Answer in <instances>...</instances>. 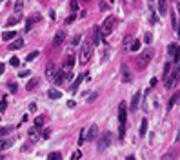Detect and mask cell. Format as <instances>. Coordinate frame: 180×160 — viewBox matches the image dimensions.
I'll return each mask as SVG.
<instances>
[{
  "instance_id": "16",
  "label": "cell",
  "mask_w": 180,
  "mask_h": 160,
  "mask_svg": "<svg viewBox=\"0 0 180 160\" xmlns=\"http://www.w3.org/2000/svg\"><path fill=\"white\" fill-rule=\"evenodd\" d=\"M46 77L51 78V80H55V77H57V69H55L53 64H49V66L46 67Z\"/></svg>"
},
{
  "instance_id": "20",
  "label": "cell",
  "mask_w": 180,
  "mask_h": 160,
  "mask_svg": "<svg viewBox=\"0 0 180 160\" xmlns=\"http://www.w3.org/2000/svg\"><path fill=\"white\" fill-rule=\"evenodd\" d=\"M22 46H24V40L22 38H17L13 44H9V49H20Z\"/></svg>"
},
{
  "instance_id": "3",
  "label": "cell",
  "mask_w": 180,
  "mask_h": 160,
  "mask_svg": "<svg viewBox=\"0 0 180 160\" xmlns=\"http://www.w3.org/2000/svg\"><path fill=\"white\" fill-rule=\"evenodd\" d=\"M153 49H146V51H142L138 55V58H137V69H144L147 66L149 62H151V58H153Z\"/></svg>"
},
{
  "instance_id": "7",
  "label": "cell",
  "mask_w": 180,
  "mask_h": 160,
  "mask_svg": "<svg viewBox=\"0 0 180 160\" xmlns=\"http://www.w3.org/2000/svg\"><path fill=\"white\" fill-rule=\"evenodd\" d=\"M98 138V126L97 124H93L89 129H86V140H89V142H93V140Z\"/></svg>"
},
{
  "instance_id": "27",
  "label": "cell",
  "mask_w": 180,
  "mask_h": 160,
  "mask_svg": "<svg viewBox=\"0 0 180 160\" xmlns=\"http://www.w3.org/2000/svg\"><path fill=\"white\" fill-rule=\"evenodd\" d=\"M42 126H44V117H37V118H35V127L40 129Z\"/></svg>"
},
{
  "instance_id": "15",
  "label": "cell",
  "mask_w": 180,
  "mask_h": 160,
  "mask_svg": "<svg viewBox=\"0 0 180 160\" xmlns=\"http://www.w3.org/2000/svg\"><path fill=\"white\" fill-rule=\"evenodd\" d=\"M47 97L51 98V100H58V98H62V93L58 91V89H55V87H51L47 91Z\"/></svg>"
},
{
  "instance_id": "22",
  "label": "cell",
  "mask_w": 180,
  "mask_h": 160,
  "mask_svg": "<svg viewBox=\"0 0 180 160\" xmlns=\"http://www.w3.org/2000/svg\"><path fill=\"white\" fill-rule=\"evenodd\" d=\"M15 37H17V31H6V33L2 35V38L6 40V42H7V40H13Z\"/></svg>"
},
{
  "instance_id": "4",
  "label": "cell",
  "mask_w": 180,
  "mask_h": 160,
  "mask_svg": "<svg viewBox=\"0 0 180 160\" xmlns=\"http://www.w3.org/2000/svg\"><path fill=\"white\" fill-rule=\"evenodd\" d=\"M115 24H117V18L115 17H107L104 20V24L100 26V29H102V40H106L107 35H111V31L115 29Z\"/></svg>"
},
{
  "instance_id": "49",
  "label": "cell",
  "mask_w": 180,
  "mask_h": 160,
  "mask_svg": "<svg viewBox=\"0 0 180 160\" xmlns=\"http://www.w3.org/2000/svg\"><path fill=\"white\" fill-rule=\"evenodd\" d=\"M9 91H11V93H15V91H17V86H15V84L11 82V84H9Z\"/></svg>"
},
{
  "instance_id": "53",
  "label": "cell",
  "mask_w": 180,
  "mask_h": 160,
  "mask_svg": "<svg viewBox=\"0 0 180 160\" xmlns=\"http://www.w3.org/2000/svg\"><path fill=\"white\" fill-rule=\"evenodd\" d=\"M100 9H102V11H106V9H107V4H106V2H100Z\"/></svg>"
},
{
  "instance_id": "35",
  "label": "cell",
  "mask_w": 180,
  "mask_h": 160,
  "mask_svg": "<svg viewBox=\"0 0 180 160\" xmlns=\"http://www.w3.org/2000/svg\"><path fill=\"white\" fill-rule=\"evenodd\" d=\"M69 6H71V11H73V15H77V11H78V9H80V6H78V2H75V0H73V2H71V4H69Z\"/></svg>"
},
{
  "instance_id": "52",
  "label": "cell",
  "mask_w": 180,
  "mask_h": 160,
  "mask_svg": "<svg viewBox=\"0 0 180 160\" xmlns=\"http://www.w3.org/2000/svg\"><path fill=\"white\" fill-rule=\"evenodd\" d=\"M4 71H6V66H4V62H0V77H2Z\"/></svg>"
},
{
  "instance_id": "10",
  "label": "cell",
  "mask_w": 180,
  "mask_h": 160,
  "mask_svg": "<svg viewBox=\"0 0 180 160\" xmlns=\"http://www.w3.org/2000/svg\"><path fill=\"white\" fill-rule=\"evenodd\" d=\"M100 40H102V29L100 26H95L93 27V38H91V46H98Z\"/></svg>"
},
{
  "instance_id": "30",
  "label": "cell",
  "mask_w": 180,
  "mask_h": 160,
  "mask_svg": "<svg viewBox=\"0 0 180 160\" xmlns=\"http://www.w3.org/2000/svg\"><path fill=\"white\" fill-rule=\"evenodd\" d=\"M20 18H22L20 15H18V17H11V18H7V26H15V24H17Z\"/></svg>"
},
{
  "instance_id": "51",
  "label": "cell",
  "mask_w": 180,
  "mask_h": 160,
  "mask_svg": "<svg viewBox=\"0 0 180 160\" xmlns=\"http://www.w3.org/2000/svg\"><path fill=\"white\" fill-rule=\"evenodd\" d=\"M29 73H31V71H27V69H26V71H20V73H18V77H27Z\"/></svg>"
},
{
  "instance_id": "46",
  "label": "cell",
  "mask_w": 180,
  "mask_h": 160,
  "mask_svg": "<svg viewBox=\"0 0 180 160\" xmlns=\"http://www.w3.org/2000/svg\"><path fill=\"white\" fill-rule=\"evenodd\" d=\"M22 7H24V4H22V2H17V4H15V9H17V11H20Z\"/></svg>"
},
{
  "instance_id": "41",
  "label": "cell",
  "mask_w": 180,
  "mask_h": 160,
  "mask_svg": "<svg viewBox=\"0 0 180 160\" xmlns=\"http://www.w3.org/2000/svg\"><path fill=\"white\" fill-rule=\"evenodd\" d=\"M6 107H7V102H6V100H0V113L6 111Z\"/></svg>"
},
{
  "instance_id": "17",
  "label": "cell",
  "mask_w": 180,
  "mask_h": 160,
  "mask_svg": "<svg viewBox=\"0 0 180 160\" xmlns=\"http://www.w3.org/2000/svg\"><path fill=\"white\" fill-rule=\"evenodd\" d=\"M86 77H87L86 73H80L78 77H77V80H75V82H73V86H71V91H77V87L80 86V82H82V80L86 78Z\"/></svg>"
},
{
  "instance_id": "18",
  "label": "cell",
  "mask_w": 180,
  "mask_h": 160,
  "mask_svg": "<svg viewBox=\"0 0 180 160\" xmlns=\"http://www.w3.org/2000/svg\"><path fill=\"white\" fill-rule=\"evenodd\" d=\"M138 135H140V137H146V135H147V118H142V124H140Z\"/></svg>"
},
{
  "instance_id": "36",
  "label": "cell",
  "mask_w": 180,
  "mask_h": 160,
  "mask_svg": "<svg viewBox=\"0 0 180 160\" xmlns=\"http://www.w3.org/2000/svg\"><path fill=\"white\" fill-rule=\"evenodd\" d=\"M173 157H175V153H173V151H169V153L164 155V157L160 158V160H173Z\"/></svg>"
},
{
  "instance_id": "50",
  "label": "cell",
  "mask_w": 180,
  "mask_h": 160,
  "mask_svg": "<svg viewBox=\"0 0 180 160\" xmlns=\"http://www.w3.org/2000/svg\"><path fill=\"white\" fill-rule=\"evenodd\" d=\"M98 97V95L97 93H93V95H89V97H87V102H91V100H95V98H97Z\"/></svg>"
},
{
  "instance_id": "19",
  "label": "cell",
  "mask_w": 180,
  "mask_h": 160,
  "mask_svg": "<svg viewBox=\"0 0 180 160\" xmlns=\"http://www.w3.org/2000/svg\"><path fill=\"white\" fill-rule=\"evenodd\" d=\"M131 44H133V37H129V35H127V37L124 38V42H122V47L126 49V51H129V49H131Z\"/></svg>"
},
{
  "instance_id": "40",
  "label": "cell",
  "mask_w": 180,
  "mask_h": 160,
  "mask_svg": "<svg viewBox=\"0 0 180 160\" xmlns=\"http://www.w3.org/2000/svg\"><path fill=\"white\" fill-rule=\"evenodd\" d=\"M31 27H33V20L27 18V20H26V31H31Z\"/></svg>"
},
{
  "instance_id": "44",
  "label": "cell",
  "mask_w": 180,
  "mask_h": 160,
  "mask_svg": "<svg viewBox=\"0 0 180 160\" xmlns=\"http://www.w3.org/2000/svg\"><path fill=\"white\" fill-rule=\"evenodd\" d=\"M151 40H153V35H151V33H146V42L151 44Z\"/></svg>"
},
{
  "instance_id": "33",
  "label": "cell",
  "mask_w": 180,
  "mask_h": 160,
  "mask_svg": "<svg viewBox=\"0 0 180 160\" xmlns=\"http://www.w3.org/2000/svg\"><path fill=\"white\" fill-rule=\"evenodd\" d=\"M13 127H9V126H4V127H0V137H6V135L11 131Z\"/></svg>"
},
{
  "instance_id": "39",
  "label": "cell",
  "mask_w": 180,
  "mask_h": 160,
  "mask_svg": "<svg viewBox=\"0 0 180 160\" xmlns=\"http://www.w3.org/2000/svg\"><path fill=\"white\" fill-rule=\"evenodd\" d=\"M7 147H9L7 140H0V151H2V149H7Z\"/></svg>"
},
{
  "instance_id": "54",
  "label": "cell",
  "mask_w": 180,
  "mask_h": 160,
  "mask_svg": "<svg viewBox=\"0 0 180 160\" xmlns=\"http://www.w3.org/2000/svg\"><path fill=\"white\" fill-rule=\"evenodd\" d=\"M35 109H37V104L31 102V104H29V111H35Z\"/></svg>"
},
{
  "instance_id": "26",
  "label": "cell",
  "mask_w": 180,
  "mask_h": 160,
  "mask_svg": "<svg viewBox=\"0 0 180 160\" xmlns=\"http://www.w3.org/2000/svg\"><path fill=\"white\" fill-rule=\"evenodd\" d=\"M27 135H29V138H33V140H37V138H38V129H37V127H33V129H29V133H27Z\"/></svg>"
},
{
  "instance_id": "45",
  "label": "cell",
  "mask_w": 180,
  "mask_h": 160,
  "mask_svg": "<svg viewBox=\"0 0 180 160\" xmlns=\"http://www.w3.org/2000/svg\"><path fill=\"white\" fill-rule=\"evenodd\" d=\"M42 137H44V138H49V137H51V133H49V129H44Z\"/></svg>"
},
{
  "instance_id": "37",
  "label": "cell",
  "mask_w": 180,
  "mask_h": 160,
  "mask_svg": "<svg viewBox=\"0 0 180 160\" xmlns=\"http://www.w3.org/2000/svg\"><path fill=\"white\" fill-rule=\"evenodd\" d=\"M169 69H171V64L166 62V64H164V77H167V75H169Z\"/></svg>"
},
{
  "instance_id": "1",
  "label": "cell",
  "mask_w": 180,
  "mask_h": 160,
  "mask_svg": "<svg viewBox=\"0 0 180 160\" xmlns=\"http://www.w3.org/2000/svg\"><path fill=\"white\" fill-rule=\"evenodd\" d=\"M91 49H93L91 40H89V42H84V44H82V47H80V55H78V62L82 64V66L89 62V58H91Z\"/></svg>"
},
{
  "instance_id": "11",
  "label": "cell",
  "mask_w": 180,
  "mask_h": 160,
  "mask_svg": "<svg viewBox=\"0 0 180 160\" xmlns=\"http://www.w3.org/2000/svg\"><path fill=\"white\" fill-rule=\"evenodd\" d=\"M120 73H122V80H124V82H131V69H129L127 64H122Z\"/></svg>"
},
{
  "instance_id": "56",
  "label": "cell",
  "mask_w": 180,
  "mask_h": 160,
  "mask_svg": "<svg viewBox=\"0 0 180 160\" xmlns=\"http://www.w3.org/2000/svg\"><path fill=\"white\" fill-rule=\"evenodd\" d=\"M177 7H178V9H180V2H177Z\"/></svg>"
},
{
  "instance_id": "14",
  "label": "cell",
  "mask_w": 180,
  "mask_h": 160,
  "mask_svg": "<svg viewBox=\"0 0 180 160\" xmlns=\"http://www.w3.org/2000/svg\"><path fill=\"white\" fill-rule=\"evenodd\" d=\"M171 22H173V29H175V33L180 37V22H178V17H177V13H171Z\"/></svg>"
},
{
  "instance_id": "48",
  "label": "cell",
  "mask_w": 180,
  "mask_h": 160,
  "mask_svg": "<svg viewBox=\"0 0 180 160\" xmlns=\"http://www.w3.org/2000/svg\"><path fill=\"white\" fill-rule=\"evenodd\" d=\"M157 82H158V78H151V82H149V86H151V87H155V86H157Z\"/></svg>"
},
{
  "instance_id": "28",
  "label": "cell",
  "mask_w": 180,
  "mask_h": 160,
  "mask_svg": "<svg viewBox=\"0 0 180 160\" xmlns=\"http://www.w3.org/2000/svg\"><path fill=\"white\" fill-rule=\"evenodd\" d=\"M140 44H142L140 40H133V44H131V49H129V51H138V49H140Z\"/></svg>"
},
{
  "instance_id": "32",
  "label": "cell",
  "mask_w": 180,
  "mask_h": 160,
  "mask_svg": "<svg viewBox=\"0 0 180 160\" xmlns=\"http://www.w3.org/2000/svg\"><path fill=\"white\" fill-rule=\"evenodd\" d=\"M37 57H38V51H31V53H29L27 57H26V60H27V62H33V60L37 58Z\"/></svg>"
},
{
  "instance_id": "13",
  "label": "cell",
  "mask_w": 180,
  "mask_h": 160,
  "mask_svg": "<svg viewBox=\"0 0 180 160\" xmlns=\"http://www.w3.org/2000/svg\"><path fill=\"white\" fill-rule=\"evenodd\" d=\"M140 98H142V93H140V91H137V93L133 95L131 106H129V109H131V111H137V109H138V106H140Z\"/></svg>"
},
{
  "instance_id": "6",
  "label": "cell",
  "mask_w": 180,
  "mask_h": 160,
  "mask_svg": "<svg viewBox=\"0 0 180 160\" xmlns=\"http://www.w3.org/2000/svg\"><path fill=\"white\" fill-rule=\"evenodd\" d=\"M126 120H127V106H126V102H120V106H118V122H120V126H126Z\"/></svg>"
},
{
  "instance_id": "24",
  "label": "cell",
  "mask_w": 180,
  "mask_h": 160,
  "mask_svg": "<svg viewBox=\"0 0 180 160\" xmlns=\"http://www.w3.org/2000/svg\"><path fill=\"white\" fill-rule=\"evenodd\" d=\"M64 80H66V73H64V71H58V75L55 77V82H57V84H62Z\"/></svg>"
},
{
  "instance_id": "38",
  "label": "cell",
  "mask_w": 180,
  "mask_h": 160,
  "mask_svg": "<svg viewBox=\"0 0 180 160\" xmlns=\"http://www.w3.org/2000/svg\"><path fill=\"white\" fill-rule=\"evenodd\" d=\"M80 157H82V151H80V149H77V151L71 155V158H73V160H78Z\"/></svg>"
},
{
  "instance_id": "21",
  "label": "cell",
  "mask_w": 180,
  "mask_h": 160,
  "mask_svg": "<svg viewBox=\"0 0 180 160\" xmlns=\"http://www.w3.org/2000/svg\"><path fill=\"white\" fill-rule=\"evenodd\" d=\"M158 11H160V15H166L167 13V4L164 2V0H160V2H158Z\"/></svg>"
},
{
  "instance_id": "23",
  "label": "cell",
  "mask_w": 180,
  "mask_h": 160,
  "mask_svg": "<svg viewBox=\"0 0 180 160\" xmlns=\"http://www.w3.org/2000/svg\"><path fill=\"white\" fill-rule=\"evenodd\" d=\"M47 160H62V153H58V151L49 153V155H47Z\"/></svg>"
},
{
  "instance_id": "42",
  "label": "cell",
  "mask_w": 180,
  "mask_h": 160,
  "mask_svg": "<svg viewBox=\"0 0 180 160\" xmlns=\"http://www.w3.org/2000/svg\"><path fill=\"white\" fill-rule=\"evenodd\" d=\"M9 64H11V66H13V67H18V64H20V60H18V58H11V60H9Z\"/></svg>"
},
{
  "instance_id": "57",
  "label": "cell",
  "mask_w": 180,
  "mask_h": 160,
  "mask_svg": "<svg viewBox=\"0 0 180 160\" xmlns=\"http://www.w3.org/2000/svg\"><path fill=\"white\" fill-rule=\"evenodd\" d=\"M0 120H2V117H0Z\"/></svg>"
},
{
  "instance_id": "5",
  "label": "cell",
  "mask_w": 180,
  "mask_h": 160,
  "mask_svg": "<svg viewBox=\"0 0 180 160\" xmlns=\"http://www.w3.org/2000/svg\"><path fill=\"white\" fill-rule=\"evenodd\" d=\"M178 80H180V66H177V67H175L171 73H169L167 82H166V87H167V89H171V87L175 86V84L178 82Z\"/></svg>"
},
{
  "instance_id": "43",
  "label": "cell",
  "mask_w": 180,
  "mask_h": 160,
  "mask_svg": "<svg viewBox=\"0 0 180 160\" xmlns=\"http://www.w3.org/2000/svg\"><path fill=\"white\" fill-rule=\"evenodd\" d=\"M80 40H82V37H80V35H77V37H75V38L71 40V42H73V46H77V44L80 42Z\"/></svg>"
},
{
  "instance_id": "29",
  "label": "cell",
  "mask_w": 180,
  "mask_h": 160,
  "mask_svg": "<svg viewBox=\"0 0 180 160\" xmlns=\"http://www.w3.org/2000/svg\"><path fill=\"white\" fill-rule=\"evenodd\" d=\"M37 84H38V80H37V78H31V80H29V82H27L26 89H29V91H31V89H33L35 86H37Z\"/></svg>"
},
{
  "instance_id": "55",
  "label": "cell",
  "mask_w": 180,
  "mask_h": 160,
  "mask_svg": "<svg viewBox=\"0 0 180 160\" xmlns=\"http://www.w3.org/2000/svg\"><path fill=\"white\" fill-rule=\"evenodd\" d=\"M126 160H137V158H135V157H133V155H129V157H127Z\"/></svg>"
},
{
  "instance_id": "12",
  "label": "cell",
  "mask_w": 180,
  "mask_h": 160,
  "mask_svg": "<svg viewBox=\"0 0 180 160\" xmlns=\"http://www.w3.org/2000/svg\"><path fill=\"white\" fill-rule=\"evenodd\" d=\"M64 40H66V31H64V29H60V31L55 35V38H53V47H58Z\"/></svg>"
},
{
  "instance_id": "9",
  "label": "cell",
  "mask_w": 180,
  "mask_h": 160,
  "mask_svg": "<svg viewBox=\"0 0 180 160\" xmlns=\"http://www.w3.org/2000/svg\"><path fill=\"white\" fill-rule=\"evenodd\" d=\"M167 53H169V57H171L175 62H178V58H180V47L177 46V44H169V46H167Z\"/></svg>"
},
{
  "instance_id": "25",
  "label": "cell",
  "mask_w": 180,
  "mask_h": 160,
  "mask_svg": "<svg viewBox=\"0 0 180 160\" xmlns=\"http://www.w3.org/2000/svg\"><path fill=\"white\" fill-rule=\"evenodd\" d=\"M177 100H178V93H175L171 98H169V102H167V109H171L175 104H177Z\"/></svg>"
},
{
  "instance_id": "31",
  "label": "cell",
  "mask_w": 180,
  "mask_h": 160,
  "mask_svg": "<svg viewBox=\"0 0 180 160\" xmlns=\"http://www.w3.org/2000/svg\"><path fill=\"white\" fill-rule=\"evenodd\" d=\"M84 140H86V129H82V131H80V135H78V146H82Z\"/></svg>"
},
{
  "instance_id": "8",
  "label": "cell",
  "mask_w": 180,
  "mask_h": 160,
  "mask_svg": "<svg viewBox=\"0 0 180 160\" xmlns=\"http://www.w3.org/2000/svg\"><path fill=\"white\" fill-rule=\"evenodd\" d=\"M73 66H75V57L73 55H67L66 60H64V64H62V71L64 73H71Z\"/></svg>"
},
{
  "instance_id": "34",
  "label": "cell",
  "mask_w": 180,
  "mask_h": 160,
  "mask_svg": "<svg viewBox=\"0 0 180 160\" xmlns=\"http://www.w3.org/2000/svg\"><path fill=\"white\" fill-rule=\"evenodd\" d=\"M124 137H126V126H118V138L122 140Z\"/></svg>"
},
{
  "instance_id": "47",
  "label": "cell",
  "mask_w": 180,
  "mask_h": 160,
  "mask_svg": "<svg viewBox=\"0 0 180 160\" xmlns=\"http://www.w3.org/2000/svg\"><path fill=\"white\" fill-rule=\"evenodd\" d=\"M75 18H77V15H71V17H67V20H66V24H71L73 22V20Z\"/></svg>"
},
{
  "instance_id": "2",
  "label": "cell",
  "mask_w": 180,
  "mask_h": 160,
  "mask_svg": "<svg viewBox=\"0 0 180 160\" xmlns=\"http://www.w3.org/2000/svg\"><path fill=\"white\" fill-rule=\"evenodd\" d=\"M111 140H113V135L109 133V131H104L102 135L98 137V140H97V149H98V153H102L104 149H107L109 146H111Z\"/></svg>"
}]
</instances>
